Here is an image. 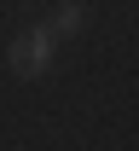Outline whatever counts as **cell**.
I'll return each mask as SVG.
<instances>
[{
  "mask_svg": "<svg viewBox=\"0 0 139 151\" xmlns=\"http://www.w3.org/2000/svg\"><path fill=\"white\" fill-rule=\"evenodd\" d=\"M6 64H12V76H41L46 64H52V35L46 29H29V35H18L12 47H6Z\"/></svg>",
  "mask_w": 139,
  "mask_h": 151,
  "instance_id": "1",
  "label": "cell"
},
{
  "mask_svg": "<svg viewBox=\"0 0 139 151\" xmlns=\"http://www.w3.org/2000/svg\"><path fill=\"white\" fill-rule=\"evenodd\" d=\"M41 29H46L52 41H64V35H76V29H81V6H76V0H70V6H58V12H52V18L41 23Z\"/></svg>",
  "mask_w": 139,
  "mask_h": 151,
  "instance_id": "2",
  "label": "cell"
}]
</instances>
